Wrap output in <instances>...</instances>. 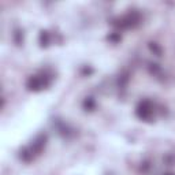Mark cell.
Returning a JSON list of instances; mask_svg holds the SVG:
<instances>
[{
    "instance_id": "6da1fadb",
    "label": "cell",
    "mask_w": 175,
    "mask_h": 175,
    "mask_svg": "<svg viewBox=\"0 0 175 175\" xmlns=\"http://www.w3.org/2000/svg\"><path fill=\"white\" fill-rule=\"evenodd\" d=\"M151 107H149V103H142L141 106L138 107V115L141 116V118H144V119H146L149 115H151Z\"/></svg>"
},
{
    "instance_id": "7a4b0ae2",
    "label": "cell",
    "mask_w": 175,
    "mask_h": 175,
    "mask_svg": "<svg viewBox=\"0 0 175 175\" xmlns=\"http://www.w3.org/2000/svg\"><path fill=\"white\" fill-rule=\"evenodd\" d=\"M41 86H43V82H41V79L37 78V77L30 78L29 82H27V88H29L30 90H38Z\"/></svg>"
}]
</instances>
